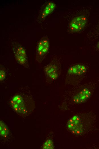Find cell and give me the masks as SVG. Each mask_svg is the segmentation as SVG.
I'll list each match as a JSON object with an SVG mask.
<instances>
[{"instance_id":"277c9868","label":"cell","mask_w":99,"mask_h":149,"mask_svg":"<svg viewBox=\"0 0 99 149\" xmlns=\"http://www.w3.org/2000/svg\"><path fill=\"white\" fill-rule=\"evenodd\" d=\"M67 126L70 131L75 134L79 135L82 132V126L79 117L74 116L70 119L67 123Z\"/></svg>"},{"instance_id":"30bf717a","label":"cell","mask_w":99,"mask_h":149,"mask_svg":"<svg viewBox=\"0 0 99 149\" xmlns=\"http://www.w3.org/2000/svg\"><path fill=\"white\" fill-rule=\"evenodd\" d=\"M9 133V131L5 123L2 121L0 122V135L3 137H6Z\"/></svg>"},{"instance_id":"4fadbf2b","label":"cell","mask_w":99,"mask_h":149,"mask_svg":"<svg viewBox=\"0 0 99 149\" xmlns=\"http://www.w3.org/2000/svg\"><path fill=\"white\" fill-rule=\"evenodd\" d=\"M96 48L98 49L99 50V40L98 42L96 45Z\"/></svg>"},{"instance_id":"9c48e42d","label":"cell","mask_w":99,"mask_h":149,"mask_svg":"<svg viewBox=\"0 0 99 149\" xmlns=\"http://www.w3.org/2000/svg\"><path fill=\"white\" fill-rule=\"evenodd\" d=\"M56 7V4L53 2L48 3L42 11L40 16V18L43 19L51 13Z\"/></svg>"},{"instance_id":"7c38bea8","label":"cell","mask_w":99,"mask_h":149,"mask_svg":"<svg viewBox=\"0 0 99 149\" xmlns=\"http://www.w3.org/2000/svg\"><path fill=\"white\" fill-rule=\"evenodd\" d=\"M5 71L3 70L0 69V81H3L5 78Z\"/></svg>"},{"instance_id":"8fae6325","label":"cell","mask_w":99,"mask_h":149,"mask_svg":"<svg viewBox=\"0 0 99 149\" xmlns=\"http://www.w3.org/2000/svg\"><path fill=\"white\" fill-rule=\"evenodd\" d=\"M54 148L52 140L50 139L47 140L44 143L42 146V149H53Z\"/></svg>"},{"instance_id":"5b68a950","label":"cell","mask_w":99,"mask_h":149,"mask_svg":"<svg viewBox=\"0 0 99 149\" xmlns=\"http://www.w3.org/2000/svg\"><path fill=\"white\" fill-rule=\"evenodd\" d=\"M91 92L90 90L84 88L75 95L73 101L76 104H79L85 101L90 96Z\"/></svg>"},{"instance_id":"6da1fadb","label":"cell","mask_w":99,"mask_h":149,"mask_svg":"<svg viewBox=\"0 0 99 149\" xmlns=\"http://www.w3.org/2000/svg\"><path fill=\"white\" fill-rule=\"evenodd\" d=\"M50 47L49 40L46 38H42L38 43L36 48V59L40 63L48 51Z\"/></svg>"},{"instance_id":"8992f818","label":"cell","mask_w":99,"mask_h":149,"mask_svg":"<svg viewBox=\"0 0 99 149\" xmlns=\"http://www.w3.org/2000/svg\"><path fill=\"white\" fill-rule=\"evenodd\" d=\"M44 71L47 76L51 80H55L58 77V68L55 64H50L47 65L44 68Z\"/></svg>"},{"instance_id":"ba28073f","label":"cell","mask_w":99,"mask_h":149,"mask_svg":"<svg viewBox=\"0 0 99 149\" xmlns=\"http://www.w3.org/2000/svg\"><path fill=\"white\" fill-rule=\"evenodd\" d=\"M15 57L16 60L19 64L24 65L26 61V55L24 49L21 46H19L17 48L15 53Z\"/></svg>"},{"instance_id":"52a82bcc","label":"cell","mask_w":99,"mask_h":149,"mask_svg":"<svg viewBox=\"0 0 99 149\" xmlns=\"http://www.w3.org/2000/svg\"><path fill=\"white\" fill-rule=\"evenodd\" d=\"M87 68L85 66L81 64H77L70 67L67 73L69 75L81 76L86 72Z\"/></svg>"},{"instance_id":"7a4b0ae2","label":"cell","mask_w":99,"mask_h":149,"mask_svg":"<svg viewBox=\"0 0 99 149\" xmlns=\"http://www.w3.org/2000/svg\"><path fill=\"white\" fill-rule=\"evenodd\" d=\"M87 22L86 16L80 15L74 17L69 23L68 28L73 33L78 32L82 30L85 27Z\"/></svg>"},{"instance_id":"3957f363","label":"cell","mask_w":99,"mask_h":149,"mask_svg":"<svg viewBox=\"0 0 99 149\" xmlns=\"http://www.w3.org/2000/svg\"><path fill=\"white\" fill-rule=\"evenodd\" d=\"M11 104L13 109L17 113L22 115L27 113L28 109L23 97L19 94L14 96L11 101Z\"/></svg>"}]
</instances>
